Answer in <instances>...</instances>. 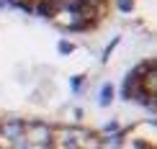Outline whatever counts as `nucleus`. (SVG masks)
Segmentation results:
<instances>
[{
	"label": "nucleus",
	"instance_id": "nucleus-1",
	"mask_svg": "<svg viewBox=\"0 0 157 149\" xmlns=\"http://www.w3.org/2000/svg\"><path fill=\"white\" fill-rule=\"evenodd\" d=\"M155 124L136 118L129 124L93 126L80 121L44 118L26 113H0V149H155Z\"/></svg>",
	"mask_w": 157,
	"mask_h": 149
},
{
	"label": "nucleus",
	"instance_id": "nucleus-2",
	"mask_svg": "<svg viewBox=\"0 0 157 149\" xmlns=\"http://www.w3.org/2000/svg\"><path fill=\"white\" fill-rule=\"evenodd\" d=\"M5 3L75 36L95 34L113 13V0H5Z\"/></svg>",
	"mask_w": 157,
	"mask_h": 149
}]
</instances>
